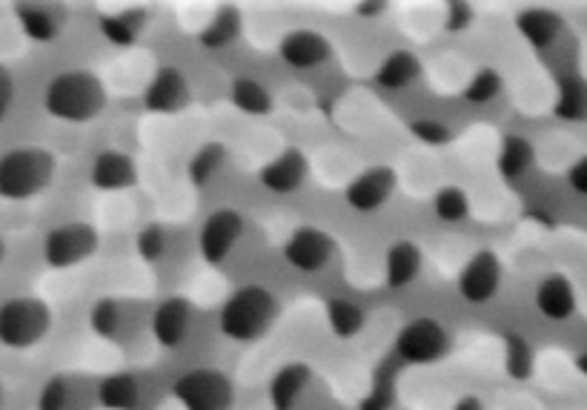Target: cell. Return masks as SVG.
Instances as JSON below:
<instances>
[{
  "mask_svg": "<svg viewBox=\"0 0 587 410\" xmlns=\"http://www.w3.org/2000/svg\"><path fill=\"white\" fill-rule=\"evenodd\" d=\"M106 86L95 72L69 69L55 75L44 92L46 113L67 124H90L106 109Z\"/></svg>",
  "mask_w": 587,
  "mask_h": 410,
  "instance_id": "obj_1",
  "label": "cell"
},
{
  "mask_svg": "<svg viewBox=\"0 0 587 410\" xmlns=\"http://www.w3.org/2000/svg\"><path fill=\"white\" fill-rule=\"evenodd\" d=\"M279 316V302L261 284H244L221 304L219 327L233 342H256Z\"/></svg>",
  "mask_w": 587,
  "mask_h": 410,
  "instance_id": "obj_2",
  "label": "cell"
},
{
  "mask_svg": "<svg viewBox=\"0 0 587 410\" xmlns=\"http://www.w3.org/2000/svg\"><path fill=\"white\" fill-rule=\"evenodd\" d=\"M58 161L49 150L40 147H17L0 155V198L7 201H26L35 198L52 184Z\"/></svg>",
  "mask_w": 587,
  "mask_h": 410,
  "instance_id": "obj_3",
  "label": "cell"
},
{
  "mask_svg": "<svg viewBox=\"0 0 587 410\" xmlns=\"http://www.w3.org/2000/svg\"><path fill=\"white\" fill-rule=\"evenodd\" d=\"M49 327H52V311L40 298L17 296L0 304V342L7 348H32L49 333Z\"/></svg>",
  "mask_w": 587,
  "mask_h": 410,
  "instance_id": "obj_4",
  "label": "cell"
},
{
  "mask_svg": "<svg viewBox=\"0 0 587 410\" xmlns=\"http://www.w3.org/2000/svg\"><path fill=\"white\" fill-rule=\"evenodd\" d=\"M175 399L184 405V410H233L235 388L230 376L212 367L184 373L173 388Z\"/></svg>",
  "mask_w": 587,
  "mask_h": 410,
  "instance_id": "obj_5",
  "label": "cell"
},
{
  "mask_svg": "<svg viewBox=\"0 0 587 410\" xmlns=\"http://www.w3.org/2000/svg\"><path fill=\"white\" fill-rule=\"evenodd\" d=\"M101 236L98 230L86 224V221H69L49 230L44 238V261L55 270H67L78 267L81 261L92 259L98 250Z\"/></svg>",
  "mask_w": 587,
  "mask_h": 410,
  "instance_id": "obj_6",
  "label": "cell"
},
{
  "mask_svg": "<svg viewBox=\"0 0 587 410\" xmlns=\"http://www.w3.org/2000/svg\"><path fill=\"white\" fill-rule=\"evenodd\" d=\"M396 350L407 365H433V362L447 356L450 333L438 319L419 316V319L407 321L401 327L399 336H396Z\"/></svg>",
  "mask_w": 587,
  "mask_h": 410,
  "instance_id": "obj_7",
  "label": "cell"
},
{
  "mask_svg": "<svg viewBox=\"0 0 587 410\" xmlns=\"http://www.w3.org/2000/svg\"><path fill=\"white\" fill-rule=\"evenodd\" d=\"M244 230H247V221L238 210H233V207L215 210L198 230V250H201L203 261L207 265H224L230 253L235 250V244L244 238Z\"/></svg>",
  "mask_w": 587,
  "mask_h": 410,
  "instance_id": "obj_8",
  "label": "cell"
},
{
  "mask_svg": "<svg viewBox=\"0 0 587 410\" xmlns=\"http://www.w3.org/2000/svg\"><path fill=\"white\" fill-rule=\"evenodd\" d=\"M336 256V238L321 227H298L284 242L286 265L302 273H318Z\"/></svg>",
  "mask_w": 587,
  "mask_h": 410,
  "instance_id": "obj_9",
  "label": "cell"
},
{
  "mask_svg": "<svg viewBox=\"0 0 587 410\" xmlns=\"http://www.w3.org/2000/svg\"><path fill=\"white\" fill-rule=\"evenodd\" d=\"M502 288V261L493 250L473 253L459 273V293L470 304H488Z\"/></svg>",
  "mask_w": 587,
  "mask_h": 410,
  "instance_id": "obj_10",
  "label": "cell"
},
{
  "mask_svg": "<svg viewBox=\"0 0 587 410\" xmlns=\"http://www.w3.org/2000/svg\"><path fill=\"white\" fill-rule=\"evenodd\" d=\"M396 173L390 167H369L347 184L344 198L355 213H376L387 204L396 192Z\"/></svg>",
  "mask_w": 587,
  "mask_h": 410,
  "instance_id": "obj_11",
  "label": "cell"
},
{
  "mask_svg": "<svg viewBox=\"0 0 587 410\" xmlns=\"http://www.w3.org/2000/svg\"><path fill=\"white\" fill-rule=\"evenodd\" d=\"M189 104V84L181 69L161 67L150 78V84L143 90V107L146 113L155 115H175L187 109Z\"/></svg>",
  "mask_w": 587,
  "mask_h": 410,
  "instance_id": "obj_12",
  "label": "cell"
},
{
  "mask_svg": "<svg viewBox=\"0 0 587 410\" xmlns=\"http://www.w3.org/2000/svg\"><path fill=\"white\" fill-rule=\"evenodd\" d=\"M307 175V155L302 150H295V147H286L284 152H279L275 159L263 164L261 173H258V181H261L263 190L275 192V196H290V192L302 190Z\"/></svg>",
  "mask_w": 587,
  "mask_h": 410,
  "instance_id": "obj_13",
  "label": "cell"
},
{
  "mask_svg": "<svg viewBox=\"0 0 587 410\" xmlns=\"http://www.w3.org/2000/svg\"><path fill=\"white\" fill-rule=\"evenodd\" d=\"M279 55L286 67L304 72V69L325 67L332 58V44L316 30H293L281 38Z\"/></svg>",
  "mask_w": 587,
  "mask_h": 410,
  "instance_id": "obj_14",
  "label": "cell"
},
{
  "mask_svg": "<svg viewBox=\"0 0 587 410\" xmlns=\"http://www.w3.org/2000/svg\"><path fill=\"white\" fill-rule=\"evenodd\" d=\"M192 319H196V311L192 304L184 296H173L161 302L152 313V336L161 348H178V344L187 342L189 327H192Z\"/></svg>",
  "mask_w": 587,
  "mask_h": 410,
  "instance_id": "obj_15",
  "label": "cell"
},
{
  "mask_svg": "<svg viewBox=\"0 0 587 410\" xmlns=\"http://www.w3.org/2000/svg\"><path fill=\"white\" fill-rule=\"evenodd\" d=\"M90 181L95 190L104 192H118L136 187L138 181V167L132 155H127L124 150H101L92 161Z\"/></svg>",
  "mask_w": 587,
  "mask_h": 410,
  "instance_id": "obj_16",
  "label": "cell"
},
{
  "mask_svg": "<svg viewBox=\"0 0 587 410\" xmlns=\"http://www.w3.org/2000/svg\"><path fill=\"white\" fill-rule=\"evenodd\" d=\"M15 15L26 38L38 40V44L55 40L67 26V12L52 3H17Z\"/></svg>",
  "mask_w": 587,
  "mask_h": 410,
  "instance_id": "obj_17",
  "label": "cell"
},
{
  "mask_svg": "<svg viewBox=\"0 0 587 410\" xmlns=\"http://www.w3.org/2000/svg\"><path fill=\"white\" fill-rule=\"evenodd\" d=\"M422 265H424L422 247H419L415 242L401 238V242L390 244V250H387V259H385L387 288H392V290L410 288V284L419 279V273H422Z\"/></svg>",
  "mask_w": 587,
  "mask_h": 410,
  "instance_id": "obj_18",
  "label": "cell"
},
{
  "mask_svg": "<svg viewBox=\"0 0 587 410\" xmlns=\"http://www.w3.org/2000/svg\"><path fill=\"white\" fill-rule=\"evenodd\" d=\"M536 307L544 319L565 321L576 313V290H573L571 279L565 276H548V279L536 288Z\"/></svg>",
  "mask_w": 587,
  "mask_h": 410,
  "instance_id": "obj_19",
  "label": "cell"
},
{
  "mask_svg": "<svg viewBox=\"0 0 587 410\" xmlns=\"http://www.w3.org/2000/svg\"><path fill=\"white\" fill-rule=\"evenodd\" d=\"M309 382H313V371L304 362H290L272 376L270 390H267L270 405L275 410H293L304 390L309 388Z\"/></svg>",
  "mask_w": 587,
  "mask_h": 410,
  "instance_id": "obj_20",
  "label": "cell"
},
{
  "mask_svg": "<svg viewBox=\"0 0 587 410\" xmlns=\"http://www.w3.org/2000/svg\"><path fill=\"white\" fill-rule=\"evenodd\" d=\"M562 17L556 12H550V9H527L516 17V30H519L521 38L527 40L536 49H548L553 40L562 35Z\"/></svg>",
  "mask_w": 587,
  "mask_h": 410,
  "instance_id": "obj_21",
  "label": "cell"
},
{
  "mask_svg": "<svg viewBox=\"0 0 587 410\" xmlns=\"http://www.w3.org/2000/svg\"><path fill=\"white\" fill-rule=\"evenodd\" d=\"M419 75H422V61H419L413 52L399 49V52H390L385 61L378 63L376 84L381 86V90L399 92L404 90V86L415 84V78Z\"/></svg>",
  "mask_w": 587,
  "mask_h": 410,
  "instance_id": "obj_22",
  "label": "cell"
},
{
  "mask_svg": "<svg viewBox=\"0 0 587 410\" xmlns=\"http://www.w3.org/2000/svg\"><path fill=\"white\" fill-rule=\"evenodd\" d=\"M98 399L106 410H138L141 408V382L132 373H113L101 382Z\"/></svg>",
  "mask_w": 587,
  "mask_h": 410,
  "instance_id": "obj_23",
  "label": "cell"
},
{
  "mask_svg": "<svg viewBox=\"0 0 587 410\" xmlns=\"http://www.w3.org/2000/svg\"><path fill=\"white\" fill-rule=\"evenodd\" d=\"M533 161H536V150L527 138L505 136V141H502L498 155H496V167H498V173H502V178L516 181V178H521L527 169L533 167Z\"/></svg>",
  "mask_w": 587,
  "mask_h": 410,
  "instance_id": "obj_24",
  "label": "cell"
},
{
  "mask_svg": "<svg viewBox=\"0 0 587 410\" xmlns=\"http://www.w3.org/2000/svg\"><path fill=\"white\" fill-rule=\"evenodd\" d=\"M146 26V12L143 9H124L115 15L101 17V35L115 46H132L141 38Z\"/></svg>",
  "mask_w": 587,
  "mask_h": 410,
  "instance_id": "obj_25",
  "label": "cell"
},
{
  "mask_svg": "<svg viewBox=\"0 0 587 410\" xmlns=\"http://www.w3.org/2000/svg\"><path fill=\"white\" fill-rule=\"evenodd\" d=\"M226 159H230V150L219 141H210V144H203L201 150L192 152V159H189L187 175L192 187H207L219 178L221 169L226 167Z\"/></svg>",
  "mask_w": 587,
  "mask_h": 410,
  "instance_id": "obj_26",
  "label": "cell"
},
{
  "mask_svg": "<svg viewBox=\"0 0 587 410\" xmlns=\"http://www.w3.org/2000/svg\"><path fill=\"white\" fill-rule=\"evenodd\" d=\"M230 98H233L235 109H242L244 115H270L275 107L272 92L256 78H235L230 86Z\"/></svg>",
  "mask_w": 587,
  "mask_h": 410,
  "instance_id": "obj_27",
  "label": "cell"
},
{
  "mask_svg": "<svg viewBox=\"0 0 587 410\" xmlns=\"http://www.w3.org/2000/svg\"><path fill=\"white\" fill-rule=\"evenodd\" d=\"M553 113L562 121H587V81L579 75H567L559 81V98Z\"/></svg>",
  "mask_w": 587,
  "mask_h": 410,
  "instance_id": "obj_28",
  "label": "cell"
},
{
  "mask_svg": "<svg viewBox=\"0 0 587 410\" xmlns=\"http://www.w3.org/2000/svg\"><path fill=\"white\" fill-rule=\"evenodd\" d=\"M242 35V15H238V9L235 7H224L219 9V15L212 17L210 26L201 30L198 40L207 49H224V46L235 44Z\"/></svg>",
  "mask_w": 587,
  "mask_h": 410,
  "instance_id": "obj_29",
  "label": "cell"
},
{
  "mask_svg": "<svg viewBox=\"0 0 587 410\" xmlns=\"http://www.w3.org/2000/svg\"><path fill=\"white\" fill-rule=\"evenodd\" d=\"M327 321H330L332 333L341 336V339H353L364 330L367 325V316L355 302H347V298H332L327 304Z\"/></svg>",
  "mask_w": 587,
  "mask_h": 410,
  "instance_id": "obj_30",
  "label": "cell"
},
{
  "mask_svg": "<svg viewBox=\"0 0 587 410\" xmlns=\"http://www.w3.org/2000/svg\"><path fill=\"white\" fill-rule=\"evenodd\" d=\"M433 210H436V219L445 221V224H461V221L470 215V196H467L461 187L450 184V187H442L433 198Z\"/></svg>",
  "mask_w": 587,
  "mask_h": 410,
  "instance_id": "obj_31",
  "label": "cell"
},
{
  "mask_svg": "<svg viewBox=\"0 0 587 410\" xmlns=\"http://www.w3.org/2000/svg\"><path fill=\"white\" fill-rule=\"evenodd\" d=\"M90 325H92V330L101 336V339H115V336L121 333V325H124L121 304L109 296L98 298V302L92 304Z\"/></svg>",
  "mask_w": 587,
  "mask_h": 410,
  "instance_id": "obj_32",
  "label": "cell"
},
{
  "mask_svg": "<svg viewBox=\"0 0 587 410\" xmlns=\"http://www.w3.org/2000/svg\"><path fill=\"white\" fill-rule=\"evenodd\" d=\"M502 90H505V81H502V75H498L496 69H479L470 81H467L465 86V98L470 101V104H490V101H496L498 95H502Z\"/></svg>",
  "mask_w": 587,
  "mask_h": 410,
  "instance_id": "obj_33",
  "label": "cell"
},
{
  "mask_svg": "<svg viewBox=\"0 0 587 410\" xmlns=\"http://www.w3.org/2000/svg\"><path fill=\"white\" fill-rule=\"evenodd\" d=\"M38 410H75V399H72V385L63 376H55L44 385L38 396Z\"/></svg>",
  "mask_w": 587,
  "mask_h": 410,
  "instance_id": "obj_34",
  "label": "cell"
},
{
  "mask_svg": "<svg viewBox=\"0 0 587 410\" xmlns=\"http://www.w3.org/2000/svg\"><path fill=\"white\" fill-rule=\"evenodd\" d=\"M166 247H169V238H166V230L161 224H146L136 238V250L143 261H159Z\"/></svg>",
  "mask_w": 587,
  "mask_h": 410,
  "instance_id": "obj_35",
  "label": "cell"
},
{
  "mask_svg": "<svg viewBox=\"0 0 587 410\" xmlns=\"http://www.w3.org/2000/svg\"><path fill=\"white\" fill-rule=\"evenodd\" d=\"M533 367V353H530V344L521 339V336H510L507 339V371L516 379H525L527 373Z\"/></svg>",
  "mask_w": 587,
  "mask_h": 410,
  "instance_id": "obj_36",
  "label": "cell"
},
{
  "mask_svg": "<svg viewBox=\"0 0 587 410\" xmlns=\"http://www.w3.org/2000/svg\"><path fill=\"white\" fill-rule=\"evenodd\" d=\"M410 132H413L422 144L430 147H445L453 141V130L438 121H413L410 124Z\"/></svg>",
  "mask_w": 587,
  "mask_h": 410,
  "instance_id": "obj_37",
  "label": "cell"
},
{
  "mask_svg": "<svg viewBox=\"0 0 587 410\" xmlns=\"http://www.w3.org/2000/svg\"><path fill=\"white\" fill-rule=\"evenodd\" d=\"M12 104H15V75L0 63V121L7 118Z\"/></svg>",
  "mask_w": 587,
  "mask_h": 410,
  "instance_id": "obj_38",
  "label": "cell"
},
{
  "mask_svg": "<svg viewBox=\"0 0 587 410\" xmlns=\"http://www.w3.org/2000/svg\"><path fill=\"white\" fill-rule=\"evenodd\" d=\"M470 21H473V9H470V3H450V7H447V17H445L447 32L467 30Z\"/></svg>",
  "mask_w": 587,
  "mask_h": 410,
  "instance_id": "obj_39",
  "label": "cell"
},
{
  "mask_svg": "<svg viewBox=\"0 0 587 410\" xmlns=\"http://www.w3.org/2000/svg\"><path fill=\"white\" fill-rule=\"evenodd\" d=\"M567 181H571V187L579 196H587V155H582L576 164L571 167V173H567Z\"/></svg>",
  "mask_w": 587,
  "mask_h": 410,
  "instance_id": "obj_40",
  "label": "cell"
},
{
  "mask_svg": "<svg viewBox=\"0 0 587 410\" xmlns=\"http://www.w3.org/2000/svg\"><path fill=\"white\" fill-rule=\"evenodd\" d=\"M385 9H387L385 3H359V7H355V12H359L362 17H376V15H381Z\"/></svg>",
  "mask_w": 587,
  "mask_h": 410,
  "instance_id": "obj_41",
  "label": "cell"
},
{
  "mask_svg": "<svg viewBox=\"0 0 587 410\" xmlns=\"http://www.w3.org/2000/svg\"><path fill=\"white\" fill-rule=\"evenodd\" d=\"M453 410H482V402H479V399H473V396H465V399H461V402L456 405Z\"/></svg>",
  "mask_w": 587,
  "mask_h": 410,
  "instance_id": "obj_42",
  "label": "cell"
},
{
  "mask_svg": "<svg viewBox=\"0 0 587 410\" xmlns=\"http://www.w3.org/2000/svg\"><path fill=\"white\" fill-rule=\"evenodd\" d=\"M576 367H579V373H585V376H587V353L576 356Z\"/></svg>",
  "mask_w": 587,
  "mask_h": 410,
  "instance_id": "obj_43",
  "label": "cell"
},
{
  "mask_svg": "<svg viewBox=\"0 0 587 410\" xmlns=\"http://www.w3.org/2000/svg\"><path fill=\"white\" fill-rule=\"evenodd\" d=\"M7 259V244H3V238H0V261Z\"/></svg>",
  "mask_w": 587,
  "mask_h": 410,
  "instance_id": "obj_44",
  "label": "cell"
},
{
  "mask_svg": "<svg viewBox=\"0 0 587 410\" xmlns=\"http://www.w3.org/2000/svg\"><path fill=\"white\" fill-rule=\"evenodd\" d=\"M0 405H3V388H0Z\"/></svg>",
  "mask_w": 587,
  "mask_h": 410,
  "instance_id": "obj_45",
  "label": "cell"
}]
</instances>
